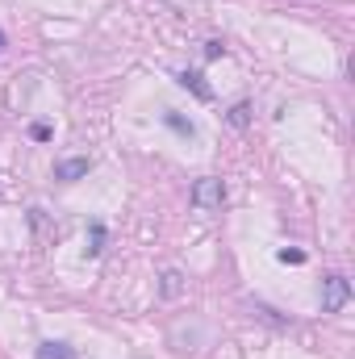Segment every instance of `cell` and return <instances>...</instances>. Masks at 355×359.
I'll return each mask as SVG.
<instances>
[{
  "mask_svg": "<svg viewBox=\"0 0 355 359\" xmlns=\"http://www.w3.org/2000/svg\"><path fill=\"white\" fill-rule=\"evenodd\" d=\"M347 297H351V284H347V276H326L322 280V313H339L343 305H347Z\"/></svg>",
  "mask_w": 355,
  "mask_h": 359,
  "instance_id": "obj_1",
  "label": "cell"
},
{
  "mask_svg": "<svg viewBox=\"0 0 355 359\" xmlns=\"http://www.w3.org/2000/svg\"><path fill=\"white\" fill-rule=\"evenodd\" d=\"M280 264H305V251H288V247H284V251H280Z\"/></svg>",
  "mask_w": 355,
  "mask_h": 359,
  "instance_id": "obj_7",
  "label": "cell"
},
{
  "mask_svg": "<svg viewBox=\"0 0 355 359\" xmlns=\"http://www.w3.org/2000/svg\"><path fill=\"white\" fill-rule=\"evenodd\" d=\"M222 196H226V188H222V180H213V176L196 180V188H192V205L196 209H217Z\"/></svg>",
  "mask_w": 355,
  "mask_h": 359,
  "instance_id": "obj_2",
  "label": "cell"
},
{
  "mask_svg": "<svg viewBox=\"0 0 355 359\" xmlns=\"http://www.w3.org/2000/svg\"><path fill=\"white\" fill-rule=\"evenodd\" d=\"M180 84H184V88H192L196 96H201V100H209V96H213V92L201 84V76H196V72H180Z\"/></svg>",
  "mask_w": 355,
  "mask_h": 359,
  "instance_id": "obj_5",
  "label": "cell"
},
{
  "mask_svg": "<svg viewBox=\"0 0 355 359\" xmlns=\"http://www.w3.org/2000/svg\"><path fill=\"white\" fill-rule=\"evenodd\" d=\"M0 50H4V34H0Z\"/></svg>",
  "mask_w": 355,
  "mask_h": 359,
  "instance_id": "obj_8",
  "label": "cell"
},
{
  "mask_svg": "<svg viewBox=\"0 0 355 359\" xmlns=\"http://www.w3.org/2000/svg\"><path fill=\"white\" fill-rule=\"evenodd\" d=\"M38 359H76V351L67 343H42L38 347Z\"/></svg>",
  "mask_w": 355,
  "mask_h": 359,
  "instance_id": "obj_4",
  "label": "cell"
},
{
  "mask_svg": "<svg viewBox=\"0 0 355 359\" xmlns=\"http://www.w3.org/2000/svg\"><path fill=\"white\" fill-rule=\"evenodd\" d=\"M163 121H168L176 134H184V138H192V134H196V126H192V121H184V117H180V113H172V109L163 113Z\"/></svg>",
  "mask_w": 355,
  "mask_h": 359,
  "instance_id": "obj_6",
  "label": "cell"
},
{
  "mask_svg": "<svg viewBox=\"0 0 355 359\" xmlns=\"http://www.w3.org/2000/svg\"><path fill=\"white\" fill-rule=\"evenodd\" d=\"M88 172H92V159H63V163L55 168V180H67V184H72V180H84Z\"/></svg>",
  "mask_w": 355,
  "mask_h": 359,
  "instance_id": "obj_3",
  "label": "cell"
}]
</instances>
